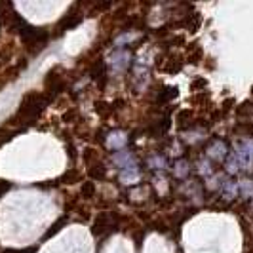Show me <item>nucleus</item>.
<instances>
[{"label": "nucleus", "mask_w": 253, "mask_h": 253, "mask_svg": "<svg viewBox=\"0 0 253 253\" xmlns=\"http://www.w3.org/2000/svg\"><path fill=\"white\" fill-rule=\"evenodd\" d=\"M46 105H48L46 95H42L38 91H31L21 99L19 111H17V114L13 116L12 120H15L17 126H31L33 122H37L40 118V114L46 109Z\"/></svg>", "instance_id": "f257e3e1"}, {"label": "nucleus", "mask_w": 253, "mask_h": 253, "mask_svg": "<svg viewBox=\"0 0 253 253\" xmlns=\"http://www.w3.org/2000/svg\"><path fill=\"white\" fill-rule=\"evenodd\" d=\"M12 23L15 25L17 35H19V38L23 40V44H25L29 50L40 51L48 44V38H50L48 37V31H46V29H38V27L29 25L27 21H23V19L19 17L17 12H13Z\"/></svg>", "instance_id": "f03ea898"}, {"label": "nucleus", "mask_w": 253, "mask_h": 253, "mask_svg": "<svg viewBox=\"0 0 253 253\" xmlns=\"http://www.w3.org/2000/svg\"><path fill=\"white\" fill-rule=\"evenodd\" d=\"M44 86H46V101L48 103L53 101V97L59 95L65 89V80L63 76H61V71L57 67L48 71V75L44 78Z\"/></svg>", "instance_id": "7ed1b4c3"}, {"label": "nucleus", "mask_w": 253, "mask_h": 253, "mask_svg": "<svg viewBox=\"0 0 253 253\" xmlns=\"http://www.w3.org/2000/svg\"><path fill=\"white\" fill-rule=\"evenodd\" d=\"M82 21V13H73V12H69V13H65L63 17L59 19V23H57V33H67V31H71V29H75L78 23Z\"/></svg>", "instance_id": "20e7f679"}, {"label": "nucleus", "mask_w": 253, "mask_h": 253, "mask_svg": "<svg viewBox=\"0 0 253 253\" xmlns=\"http://www.w3.org/2000/svg\"><path fill=\"white\" fill-rule=\"evenodd\" d=\"M113 227H114L113 215H111V213H99V215L95 217V221H93L91 232H93L95 236H99V234H103L107 228H113Z\"/></svg>", "instance_id": "39448f33"}, {"label": "nucleus", "mask_w": 253, "mask_h": 253, "mask_svg": "<svg viewBox=\"0 0 253 253\" xmlns=\"http://www.w3.org/2000/svg\"><path fill=\"white\" fill-rule=\"evenodd\" d=\"M88 173H89V177L95 179V181H103V179L107 177V173H105V168H103V164H99V162H97V164L89 166Z\"/></svg>", "instance_id": "423d86ee"}, {"label": "nucleus", "mask_w": 253, "mask_h": 253, "mask_svg": "<svg viewBox=\"0 0 253 253\" xmlns=\"http://www.w3.org/2000/svg\"><path fill=\"white\" fill-rule=\"evenodd\" d=\"M65 223H67V217H63V219H59L57 223H53V225L50 227V230H48V232L44 234V240H48V238H51L53 234H57V232H59V230H61V228L65 227Z\"/></svg>", "instance_id": "0eeeda50"}, {"label": "nucleus", "mask_w": 253, "mask_h": 253, "mask_svg": "<svg viewBox=\"0 0 253 253\" xmlns=\"http://www.w3.org/2000/svg\"><path fill=\"white\" fill-rule=\"evenodd\" d=\"M13 137H15V131H13V129H8V127H0V147H4L6 143H10Z\"/></svg>", "instance_id": "6e6552de"}, {"label": "nucleus", "mask_w": 253, "mask_h": 253, "mask_svg": "<svg viewBox=\"0 0 253 253\" xmlns=\"http://www.w3.org/2000/svg\"><path fill=\"white\" fill-rule=\"evenodd\" d=\"M80 194L84 196V198H93V194H95V185L88 181V183H82V187H80Z\"/></svg>", "instance_id": "1a4fd4ad"}, {"label": "nucleus", "mask_w": 253, "mask_h": 253, "mask_svg": "<svg viewBox=\"0 0 253 253\" xmlns=\"http://www.w3.org/2000/svg\"><path fill=\"white\" fill-rule=\"evenodd\" d=\"M10 189H12V185H10L6 179H0V198H2V196H4Z\"/></svg>", "instance_id": "9d476101"}, {"label": "nucleus", "mask_w": 253, "mask_h": 253, "mask_svg": "<svg viewBox=\"0 0 253 253\" xmlns=\"http://www.w3.org/2000/svg\"><path fill=\"white\" fill-rule=\"evenodd\" d=\"M37 248H25V250H13V248H8L4 250V253H35Z\"/></svg>", "instance_id": "9b49d317"}]
</instances>
